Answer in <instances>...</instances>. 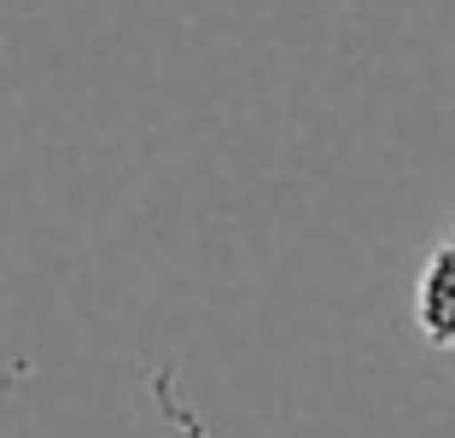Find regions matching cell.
Segmentation results:
<instances>
[{
	"mask_svg": "<svg viewBox=\"0 0 455 438\" xmlns=\"http://www.w3.org/2000/svg\"><path fill=\"white\" fill-rule=\"evenodd\" d=\"M415 328L432 351H455V239L432 246L415 280Z\"/></svg>",
	"mask_w": 455,
	"mask_h": 438,
	"instance_id": "6da1fadb",
	"label": "cell"
}]
</instances>
